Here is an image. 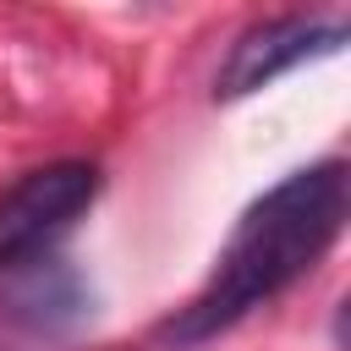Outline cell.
Instances as JSON below:
<instances>
[{"instance_id": "obj_1", "label": "cell", "mask_w": 351, "mask_h": 351, "mask_svg": "<svg viewBox=\"0 0 351 351\" xmlns=\"http://www.w3.org/2000/svg\"><path fill=\"white\" fill-rule=\"evenodd\" d=\"M346 208H351V181H346L340 159L291 170L274 192H263L241 214V225L230 230L208 285L165 329V340H176V346L208 340V335L230 329L241 313H252L258 302L280 296L291 280H302L335 247V236L346 225Z\"/></svg>"}, {"instance_id": "obj_2", "label": "cell", "mask_w": 351, "mask_h": 351, "mask_svg": "<svg viewBox=\"0 0 351 351\" xmlns=\"http://www.w3.org/2000/svg\"><path fill=\"white\" fill-rule=\"evenodd\" d=\"M99 192V170L82 159L38 165L0 197V269L38 258Z\"/></svg>"}, {"instance_id": "obj_3", "label": "cell", "mask_w": 351, "mask_h": 351, "mask_svg": "<svg viewBox=\"0 0 351 351\" xmlns=\"http://www.w3.org/2000/svg\"><path fill=\"white\" fill-rule=\"evenodd\" d=\"M340 44H346V22H324V16H269V22H252L230 44V55H225V66L214 77V93L219 99H241V93L274 82L280 71H291V66H302L313 55H329Z\"/></svg>"}, {"instance_id": "obj_4", "label": "cell", "mask_w": 351, "mask_h": 351, "mask_svg": "<svg viewBox=\"0 0 351 351\" xmlns=\"http://www.w3.org/2000/svg\"><path fill=\"white\" fill-rule=\"evenodd\" d=\"M0 313L27 335H71L93 313V291L77 263L38 252L0 269Z\"/></svg>"}]
</instances>
